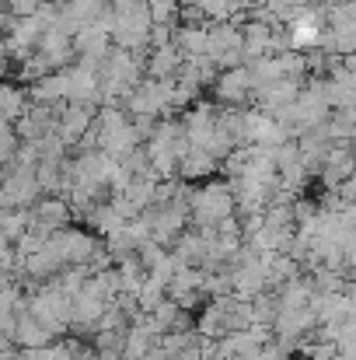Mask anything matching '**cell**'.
I'll use <instances>...</instances> for the list:
<instances>
[{"label": "cell", "instance_id": "6", "mask_svg": "<svg viewBox=\"0 0 356 360\" xmlns=\"http://www.w3.org/2000/svg\"><path fill=\"white\" fill-rule=\"evenodd\" d=\"M25 109H28L25 91H21V88H14V84H0V120L14 122Z\"/></svg>", "mask_w": 356, "mask_h": 360}, {"label": "cell", "instance_id": "1", "mask_svg": "<svg viewBox=\"0 0 356 360\" xmlns=\"http://www.w3.org/2000/svg\"><path fill=\"white\" fill-rule=\"evenodd\" d=\"M189 214L196 221V228H217L224 217L237 214L235 189L224 182H206L189 196Z\"/></svg>", "mask_w": 356, "mask_h": 360}, {"label": "cell", "instance_id": "8", "mask_svg": "<svg viewBox=\"0 0 356 360\" xmlns=\"http://www.w3.org/2000/svg\"><path fill=\"white\" fill-rule=\"evenodd\" d=\"M11 126H14V122L0 120V165H11V158H14V150H18V136H14Z\"/></svg>", "mask_w": 356, "mask_h": 360}, {"label": "cell", "instance_id": "7", "mask_svg": "<svg viewBox=\"0 0 356 360\" xmlns=\"http://www.w3.org/2000/svg\"><path fill=\"white\" fill-rule=\"evenodd\" d=\"M150 25H171V18L178 14V0H143Z\"/></svg>", "mask_w": 356, "mask_h": 360}, {"label": "cell", "instance_id": "2", "mask_svg": "<svg viewBox=\"0 0 356 360\" xmlns=\"http://www.w3.org/2000/svg\"><path fill=\"white\" fill-rule=\"evenodd\" d=\"M28 311H32L42 326H49V329L60 336V333H67V329H70L74 297H70V294H63L53 280H46V283H39V290L28 297Z\"/></svg>", "mask_w": 356, "mask_h": 360}, {"label": "cell", "instance_id": "3", "mask_svg": "<svg viewBox=\"0 0 356 360\" xmlns=\"http://www.w3.org/2000/svg\"><path fill=\"white\" fill-rule=\"evenodd\" d=\"M0 189H4V196H7L11 207H32V203L42 200V186L35 179V168L11 165V172L0 179Z\"/></svg>", "mask_w": 356, "mask_h": 360}, {"label": "cell", "instance_id": "5", "mask_svg": "<svg viewBox=\"0 0 356 360\" xmlns=\"http://www.w3.org/2000/svg\"><path fill=\"white\" fill-rule=\"evenodd\" d=\"M56 340V333L49 326H42L32 311H21L18 322H14V333H11V343L18 350H32V347H49Z\"/></svg>", "mask_w": 356, "mask_h": 360}, {"label": "cell", "instance_id": "4", "mask_svg": "<svg viewBox=\"0 0 356 360\" xmlns=\"http://www.w3.org/2000/svg\"><path fill=\"white\" fill-rule=\"evenodd\" d=\"M255 95V81L248 67H228L224 74H217V98L228 105H241Z\"/></svg>", "mask_w": 356, "mask_h": 360}, {"label": "cell", "instance_id": "9", "mask_svg": "<svg viewBox=\"0 0 356 360\" xmlns=\"http://www.w3.org/2000/svg\"><path fill=\"white\" fill-rule=\"evenodd\" d=\"M11 203H7V196H4V189H0V210H7Z\"/></svg>", "mask_w": 356, "mask_h": 360}, {"label": "cell", "instance_id": "10", "mask_svg": "<svg viewBox=\"0 0 356 360\" xmlns=\"http://www.w3.org/2000/svg\"><path fill=\"white\" fill-rule=\"evenodd\" d=\"M353 175H356V143H353Z\"/></svg>", "mask_w": 356, "mask_h": 360}]
</instances>
